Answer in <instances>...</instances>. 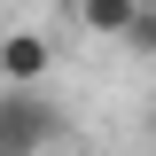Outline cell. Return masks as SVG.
I'll use <instances>...</instances> for the list:
<instances>
[{
	"mask_svg": "<svg viewBox=\"0 0 156 156\" xmlns=\"http://www.w3.org/2000/svg\"><path fill=\"white\" fill-rule=\"evenodd\" d=\"M70 140V117L55 109V94L39 86H0V156H39Z\"/></svg>",
	"mask_w": 156,
	"mask_h": 156,
	"instance_id": "cell-1",
	"label": "cell"
},
{
	"mask_svg": "<svg viewBox=\"0 0 156 156\" xmlns=\"http://www.w3.org/2000/svg\"><path fill=\"white\" fill-rule=\"evenodd\" d=\"M47 70H55V39L47 31H0V86H47Z\"/></svg>",
	"mask_w": 156,
	"mask_h": 156,
	"instance_id": "cell-2",
	"label": "cell"
},
{
	"mask_svg": "<svg viewBox=\"0 0 156 156\" xmlns=\"http://www.w3.org/2000/svg\"><path fill=\"white\" fill-rule=\"evenodd\" d=\"M140 16V0H78V23L94 39H125V23Z\"/></svg>",
	"mask_w": 156,
	"mask_h": 156,
	"instance_id": "cell-3",
	"label": "cell"
}]
</instances>
